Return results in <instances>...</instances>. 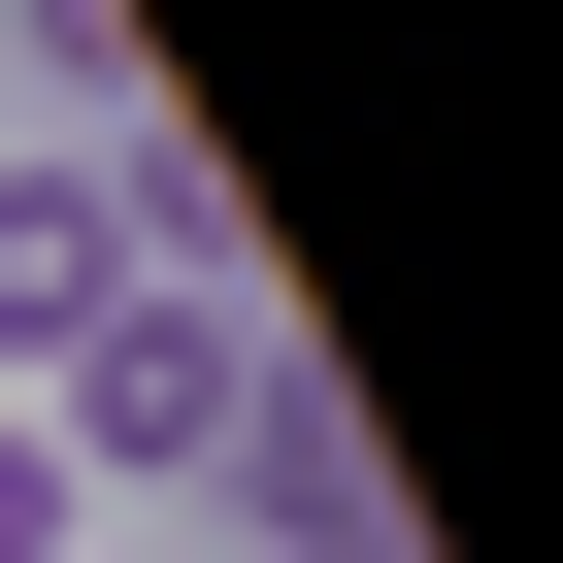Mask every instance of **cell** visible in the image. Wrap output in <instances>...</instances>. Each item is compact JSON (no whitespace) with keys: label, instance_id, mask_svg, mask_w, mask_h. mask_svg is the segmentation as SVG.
<instances>
[{"label":"cell","instance_id":"cell-4","mask_svg":"<svg viewBox=\"0 0 563 563\" xmlns=\"http://www.w3.org/2000/svg\"><path fill=\"white\" fill-rule=\"evenodd\" d=\"M0 563H67V464H34V431H0Z\"/></svg>","mask_w":563,"mask_h":563},{"label":"cell","instance_id":"cell-3","mask_svg":"<svg viewBox=\"0 0 563 563\" xmlns=\"http://www.w3.org/2000/svg\"><path fill=\"white\" fill-rule=\"evenodd\" d=\"M0 133H133V0H0Z\"/></svg>","mask_w":563,"mask_h":563},{"label":"cell","instance_id":"cell-2","mask_svg":"<svg viewBox=\"0 0 563 563\" xmlns=\"http://www.w3.org/2000/svg\"><path fill=\"white\" fill-rule=\"evenodd\" d=\"M232 563H431V497L365 464V398H332V365H265V431H232Z\"/></svg>","mask_w":563,"mask_h":563},{"label":"cell","instance_id":"cell-1","mask_svg":"<svg viewBox=\"0 0 563 563\" xmlns=\"http://www.w3.org/2000/svg\"><path fill=\"white\" fill-rule=\"evenodd\" d=\"M265 365H299V332H265L232 265H133V299H100V332L34 365V398H0V431H34V464H67V530H100V497H232Z\"/></svg>","mask_w":563,"mask_h":563}]
</instances>
